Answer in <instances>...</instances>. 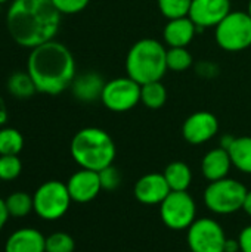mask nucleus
<instances>
[{
	"mask_svg": "<svg viewBox=\"0 0 251 252\" xmlns=\"http://www.w3.org/2000/svg\"><path fill=\"white\" fill-rule=\"evenodd\" d=\"M61 16L50 0H12L6 13V28L16 44L34 49L55 40Z\"/></svg>",
	"mask_w": 251,
	"mask_h": 252,
	"instance_id": "f257e3e1",
	"label": "nucleus"
},
{
	"mask_svg": "<svg viewBox=\"0 0 251 252\" xmlns=\"http://www.w3.org/2000/svg\"><path fill=\"white\" fill-rule=\"evenodd\" d=\"M27 72L33 78L37 92L56 96L71 87L75 78V59L65 44L50 40L31 49L27 59Z\"/></svg>",
	"mask_w": 251,
	"mask_h": 252,
	"instance_id": "f03ea898",
	"label": "nucleus"
},
{
	"mask_svg": "<svg viewBox=\"0 0 251 252\" xmlns=\"http://www.w3.org/2000/svg\"><path fill=\"white\" fill-rule=\"evenodd\" d=\"M70 152L80 168L101 171L114 164L115 143L105 130L99 127H84L74 134Z\"/></svg>",
	"mask_w": 251,
	"mask_h": 252,
	"instance_id": "7ed1b4c3",
	"label": "nucleus"
},
{
	"mask_svg": "<svg viewBox=\"0 0 251 252\" xmlns=\"http://www.w3.org/2000/svg\"><path fill=\"white\" fill-rule=\"evenodd\" d=\"M167 69V49L155 38H142L127 52L126 72L141 86L161 81Z\"/></svg>",
	"mask_w": 251,
	"mask_h": 252,
	"instance_id": "20e7f679",
	"label": "nucleus"
},
{
	"mask_svg": "<svg viewBox=\"0 0 251 252\" xmlns=\"http://www.w3.org/2000/svg\"><path fill=\"white\" fill-rule=\"evenodd\" d=\"M247 192V188L241 182L225 177L222 180L210 182L204 190V204L215 214H234L243 210Z\"/></svg>",
	"mask_w": 251,
	"mask_h": 252,
	"instance_id": "39448f33",
	"label": "nucleus"
},
{
	"mask_svg": "<svg viewBox=\"0 0 251 252\" xmlns=\"http://www.w3.org/2000/svg\"><path fill=\"white\" fill-rule=\"evenodd\" d=\"M34 213L46 221H56L62 219L72 202L67 183L59 180H49L41 183L33 193Z\"/></svg>",
	"mask_w": 251,
	"mask_h": 252,
	"instance_id": "423d86ee",
	"label": "nucleus"
},
{
	"mask_svg": "<svg viewBox=\"0 0 251 252\" xmlns=\"http://www.w3.org/2000/svg\"><path fill=\"white\" fill-rule=\"evenodd\" d=\"M215 38L226 52H243L251 46V16L244 10H231L215 27Z\"/></svg>",
	"mask_w": 251,
	"mask_h": 252,
	"instance_id": "0eeeda50",
	"label": "nucleus"
},
{
	"mask_svg": "<svg viewBox=\"0 0 251 252\" xmlns=\"http://www.w3.org/2000/svg\"><path fill=\"white\" fill-rule=\"evenodd\" d=\"M160 217L172 230H188L197 220V204L188 192H170L160 204Z\"/></svg>",
	"mask_w": 251,
	"mask_h": 252,
	"instance_id": "6e6552de",
	"label": "nucleus"
},
{
	"mask_svg": "<svg viewBox=\"0 0 251 252\" xmlns=\"http://www.w3.org/2000/svg\"><path fill=\"white\" fill-rule=\"evenodd\" d=\"M226 241L228 238L220 223L209 217L197 219L186 233L191 252H225Z\"/></svg>",
	"mask_w": 251,
	"mask_h": 252,
	"instance_id": "1a4fd4ad",
	"label": "nucleus"
},
{
	"mask_svg": "<svg viewBox=\"0 0 251 252\" xmlns=\"http://www.w3.org/2000/svg\"><path fill=\"white\" fill-rule=\"evenodd\" d=\"M141 84L129 75L105 83L101 102L112 112H127L141 102Z\"/></svg>",
	"mask_w": 251,
	"mask_h": 252,
	"instance_id": "9d476101",
	"label": "nucleus"
},
{
	"mask_svg": "<svg viewBox=\"0 0 251 252\" xmlns=\"http://www.w3.org/2000/svg\"><path fill=\"white\" fill-rule=\"evenodd\" d=\"M217 131L219 121L216 115L209 111H198L191 114L182 127V136L191 145H203L212 140Z\"/></svg>",
	"mask_w": 251,
	"mask_h": 252,
	"instance_id": "9b49d317",
	"label": "nucleus"
},
{
	"mask_svg": "<svg viewBox=\"0 0 251 252\" xmlns=\"http://www.w3.org/2000/svg\"><path fill=\"white\" fill-rule=\"evenodd\" d=\"M231 12V0H192L189 18L201 28H215Z\"/></svg>",
	"mask_w": 251,
	"mask_h": 252,
	"instance_id": "f8f14e48",
	"label": "nucleus"
},
{
	"mask_svg": "<svg viewBox=\"0 0 251 252\" xmlns=\"http://www.w3.org/2000/svg\"><path fill=\"white\" fill-rule=\"evenodd\" d=\"M67 188L72 202L87 204L93 201L102 190L101 179L98 171L80 168L67 182Z\"/></svg>",
	"mask_w": 251,
	"mask_h": 252,
	"instance_id": "ddd939ff",
	"label": "nucleus"
},
{
	"mask_svg": "<svg viewBox=\"0 0 251 252\" xmlns=\"http://www.w3.org/2000/svg\"><path fill=\"white\" fill-rule=\"evenodd\" d=\"M170 192L163 173H148L142 176L133 189L135 198L143 205H160Z\"/></svg>",
	"mask_w": 251,
	"mask_h": 252,
	"instance_id": "4468645a",
	"label": "nucleus"
},
{
	"mask_svg": "<svg viewBox=\"0 0 251 252\" xmlns=\"http://www.w3.org/2000/svg\"><path fill=\"white\" fill-rule=\"evenodd\" d=\"M4 252H46V236L34 227H22L10 233Z\"/></svg>",
	"mask_w": 251,
	"mask_h": 252,
	"instance_id": "2eb2a0df",
	"label": "nucleus"
},
{
	"mask_svg": "<svg viewBox=\"0 0 251 252\" xmlns=\"http://www.w3.org/2000/svg\"><path fill=\"white\" fill-rule=\"evenodd\" d=\"M198 27L189 16L169 19L163 30V40L169 47H186L195 37Z\"/></svg>",
	"mask_w": 251,
	"mask_h": 252,
	"instance_id": "dca6fc26",
	"label": "nucleus"
},
{
	"mask_svg": "<svg viewBox=\"0 0 251 252\" xmlns=\"http://www.w3.org/2000/svg\"><path fill=\"white\" fill-rule=\"evenodd\" d=\"M232 167L234 165H232L229 152L220 146L209 151L201 161L203 176L209 182H216V180H222L228 177Z\"/></svg>",
	"mask_w": 251,
	"mask_h": 252,
	"instance_id": "f3484780",
	"label": "nucleus"
},
{
	"mask_svg": "<svg viewBox=\"0 0 251 252\" xmlns=\"http://www.w3.org/2000/svg\"><path fill=\"white\" fill-rule=\"evenodd\" d=\"M105 83L107 81L98 72H84L78 77L75 75L71 90L75 99L81 102H93L101 99Z\"/></svg>",
	"mask_w": 251,
	"mask_h": 252,
	"instance_id": "a211bd4d",
	"label": "nucleus"
},
{
	"mask_svg": "<svg viewBox=\"0 0 251 252\" xmlns=\"http://www.w3.org/2000/svg\"><path fill=\"white\" fill-rule=\"evenodd\" d=\"M172 192H188L192 183V171L188 164L182 161L170 162L163 171Z\"/></svg>",
	"mask_w": 251,
	"mask_h": 252,
	"instance_id": "6ab92c4d",
	"label": "nucleus"
},
{
	"mask_svg": "<svg viewBox=\"0 0 251 252\" xmlns=\"http://www.w3.org/2000/svg\"><path fill=\"white\" fill-rule=\"evenodd\" d=\"M232 165L244 174H251V137H235L228 149Z\"/></svg>",
	"mask_w": 251,
	"mask_h": 252,
	"instance_id": "aec40b11",
	"label": "nucleus"
},
{
	"mask_svg": "<svg viewBox=\"0 0 251 252\" xmlns=\"http://www.w3.org/2000/svg\"><path fill=\"white\" fill-rule=\"evenodd\" d=\"M6 87H7V92L16 99H28L34 96V93L37 92V87L33 78L30 77L27 71H16L10 74V77L7 78Z\"/></svg>",
	"mask_w": 251,
	"mask_h": 252,
	"instance_id": "412c9836",
	"label": "nucleus"
},
{
	"mask_svg": "<svg viewBox=\"0 0 251 252\" xmlns=\"http://www.w3.org/2000/svg\"><path fill=\"white\" fill-rule=\"evenodd\" d=\"M6 208L7 213L12 219H24L27 217L31 211H34V202H33V195L24 190L12 192L6 199Z\"/></svg>",
	"mask_w": 251,
	"mask_h": 252,
	"instance_id": "4be33fe9",
	"label": "nucleus"
},
{
	"mask_svg": "<svg viewBox=\"0 0 251 252\" xmlns=\"http://www.w3.org/2000/svg\"><path fill=\"white\" fill-rule=\"evenodd\" d=\"M141 102L148 109H160L167 102V89L161 81L146 83L141 87Z\"/></svg>",
	"mask_w": 251,
	"mask_h": 252,
	"instance_id": "5701e85b",
	"label": "nucleus"
},
{
	"mask_svg": "<svg viewBox=\"0 0 251 252\" xmlns=\"http://www.w3.org/2000/svg\"><path fill=\"white\" fill-rule=\"evenodd\" d=\"M24 149V136L13 127L0 128V155H19Z\"/></svg>",
	"mask_w": 251,
	"mask_h": 252,
	"instance_id": "b1692460",
	"label": "nucleus"
},
{
	"mask_svg": "<svg viewBox=\"0 0 251 252\" xmlns=\"http://www.w3.org/2000/svg\"><path fill=\"white\" fill-rule=\"evenodd\" d=\"M192 55L186 47L167 49V68L175 72H183L192 65Z\"/></svg>",
	"mask_w": 251,
	"mask_h": 252,
	"instance_id": "393cba45",
	"label": "nucleus"
},
{
	"mask_svg": "<svg viewBox=\"0 0 251 252\" xmlns=\"http://www.w3.org/2000/svg\"><path fill=\"white\" fill-rule=\"evenodd\" d=\"M161 15L167 19L183 18L189 15L192 0H157Z\"/></svg>",
	"mask_w": 251,
	"mask_h": 252,
	"instance_id": "a878e982",
	"label": "nucleus"
},
{
	"mask_svg": "<svg viewBox=\"0 0 251 252\" xmlns=\"http://www.w3.org/2000/svg\"><path fill=\"white\" fill-rule=\"evenodd\" d=\"M22 173V162L18 155H0V182H12Z\"/></svg>",
	"mask_w": 251,
	"mask_h": 252,
	"instance_id": "bb28decb",
	"label": "nucleus"
},
{
	"mask_svg": "<svg viewBox=\"0 0 251 252\" xmlns=\"http://www.w3.org/2000/svg\"><path fill=\"white\" fill-rule=\"evenodd\" d=\"M75 242L65 232H55L46 238V252H74Z\"/></svg>",
	"mask_w": 251,
	"mask_h": 252,
	"instance_id": "cd10ccee",
	"label": "nucleus"
},
{
	"mask_svg": "<svg viewBox=\"0 0 251 252\" xmlns=\"http://www.w3.org/2000/svg\"><path fill=\"white\" fill-rule=\"evenodd\" d=\"M99 173V179H101V185H102V190H115L120 185H121V174L118 171L117 167L108 165L104 170L98 171Z\"/></svg>",
	"mask_w": 251,
	"mask_h": 252,
	"instance_id": "c85d7f7f",
	"label": "nucleus"
},
{
	"mask_svg": "<svg viewBox=\"0 0 251 252\" xmlns=\"http://www.w3.org/2000/svg\"><path fill=\"white\" fill-rule=\"evenodd\" d=\"M61 15H75L83 12L90 0H50Z\"/></svg>",
	"mask_w": 251,
	"mask_h": 252,
	"instance_id": "c756f323",
	"label": "nucleus"
},
{
	"mask_svg": "<svg viewBox=\"0 0 251 252\" xmlns=\"http://www.w3.org/2000/svg\"><path fill=\"white\" fill-rule=\"evenodd\" d=\"M238 242H240V251L251 252V224L241 230L238 236Z\"/></svg>",
	"mask_w": 251,
	"mask_h": 252,
	"instance_id": "7c9ffc66",
	"label": "nucleus"
},
{
	"mask_svg": "<svg viewBox=\"0 0 251 252\" xmlns=\"http://www.w3.org/2000/svg\"><path fill=\"white\" fill-rule=\"evenodd\" d=\"M9 219H10V216H9V213H7L6 202H4V199L0 198V232L4 229V226H6V223H7Z\"/></svg>",
	"mask_w": 251,
	"mask_h": 252,
	"instance_id": "2f4dec72",
	"label": "nucleus"
},
{
	"mask_svg": "<svg viewBox=\"0 0 251 252\" xmlns=\"http://www.w3.org/2000/svg\"><path fill=\"white\" fill-rule=\"evenodd\" d=\"M240 251V242L238 239H228L225 244V252H238Z\"/></svg>",
	"mask_w": 251,
	"mask_h": 252,
	"instance_id": "473e14b6",
	"label": "nucleus"
},
{
	"mask_svg": "<svg viewBox=\"0 0 251 252\" xmlns=\"http://www.w3.org/2000/svg\"><path fill=\"white\" fill-rule=\"evenodd\" d=\"M243 211L251 217V190H249L247 195H246V199H244V204H243Z\"/></svg>",
	"mask_w": 251,
	"mask_h": 252,
	"instance_id": "72a5a7b5",
	"label": "nucleus"
},
{
	"mask_svg": "<svg viewBox=\"0 0 251 252\" xmlns=\"http://www.w3.org/2000/svg\"><path fill=\"white\" fill-rule=\"evenodd\" d=\"M234 136H231V134H226V136H223L222 137V140H220V148H223V149H229V146L232 145V142H234Z\"/></svg>",
	"mask_w": 251,
	"mask_h": 252,
	"instance_id": "f704fd0d",
	"label": "nucleus"
},
{
	"mask_svg": "<svg viewBox=\"0 0 251 252\" xmlns=\"http://www.w3.org/2000/svg\"><path fill=\"white\" fill-rule=\"evenodd\" d=\"M247 12H249V15L251 16V0L249 1V9H247Z\"/></svg>",
	"mask_w": 251,
	"mask_h": 252,
	"instance_id": "c9c22d12",
	"label": "nucleus"
},
{
	"mask_svg": "<svg viewBox=\"0 0 251 252\" xmlns=\"http://www.w3.org/2000/svg\"><path fill=\"white\" fill-rule=\"evenodd\" d=\"M7 1H10V0H0V4H4V3H7Z\"/></svg>",
	"mask_w": 251,
	"mask_h": 252,
	"instance_id": "e433bc0d",
	"label": "nucleus"
},
{
	"mask_svg": "<svg viewBox=\"0 0 251 252\" xmlns=\"http://www.w3.org/2000/svg\"><path fill=\"white\" fill-rule=\"evenodd\" d=\"M189 252H191V251H189Z\"/></svg>",
	"mask_w": 251,
	"mask_h": 252,
	"instance_id": "4c0bfd02",
	"label": "nucleus"
}]
</instances>
